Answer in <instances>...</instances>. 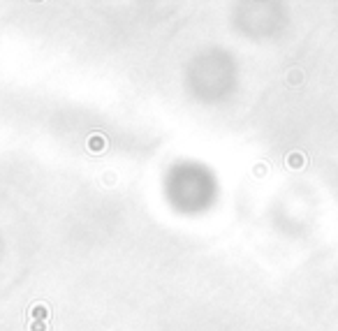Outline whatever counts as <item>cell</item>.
<instances>
[{"label":"cell","instance_id":"obj_1","mask_svg":"<svg viewBox=\"0 0 338 331\" xmlns=\"http://www.w3.org/2000/svg\"><path fill=\"white\" fill-rule=\"evenodd\" d=\"M30 318H33V320H37V322H42V320L47 318V308H44V306H42V304L33 306V308H30Z\"/></svg>","mask_w":338,"mask_h":331},{"label":"cell","instance_id":"obj_2","mask_svg":"<svg viewBox=\"0 0 338 331\" xmlns=\"http://www.w3.org/2000/svg\"><path fill=\"white\" fill-rule=\"evenodd\" d=\"M30 331H47V327H44V322H33Z\"/></svg>","mask_w":338,"mask_h":331}]
</instances>
